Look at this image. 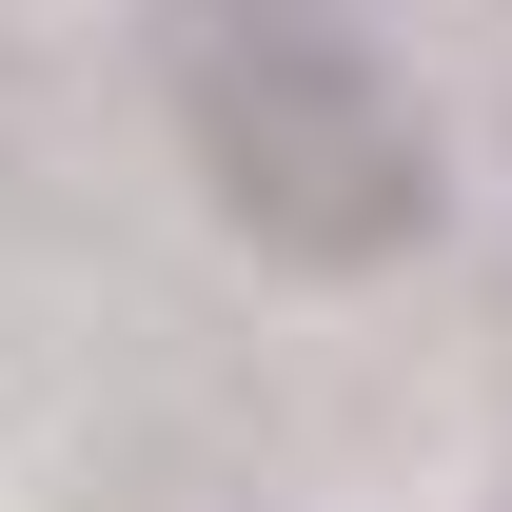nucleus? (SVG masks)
<instances>
[{
	"mask_svg": "<svg viewBox=\"0 0 512 512\" xmlns=\"http://www.w3.org/2000/svg\"><path fill=\"white\" fill-rule=\"evenodd\" d=\"M158 99L197 197L276 276H394L453 217V158L355 0H158Z\"/></svg>",
	"mask_w": 512,
	"mask_h": 512,
	"instance_id": "obj_1",
	"label": "nucleus"
}]
</instances>
